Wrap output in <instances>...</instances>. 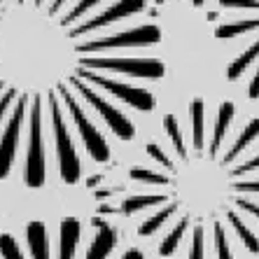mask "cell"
<instances>
[{
  "instance_id": "6da1fadb",
  "label": "cell",
  "mask_w": 259,
  "mask_h": 259,
  "mask_svg": "<svg viewBox=\"0 0 259 259\" xmlns=\"http://www.w3.org/2000/svg\"><path fill=\"white\" fill-rule=\"evenodd\" d=\"M24 180L28 187L45 185V145H42V101L40 96L33 101L30 110V128H28V154H26V173Z\"/></svg>"
},
{
  "instance_id": "7a4b0ae2",
  "label": "cell",
  "mask_w": 259,
  "mask_h": 259,
  "mask_svg": "<svg viewBox=\"0 0 259 259\" xmlns=\"http://www.w3.org/2000/svg\"><path fill=\"white\" fill-rule=\"evenodd\" d=\"M49 103H52V121H54V138H56L61 180L68 182V185H75V182H79V159H77V154H75L72 140H70V136H68L66 124H63L61 105L56 103L54 94H49Z\"/></svg>"
},
{
  "instance_id": "3957f363",
  "label": "cell",
  "mask_w": 259,
  "mask_h": 259,
  "mask_svg": "<svg viewBox=\"0 0 259 259\" xmlns=\"http://www.w3.org/2000/svg\"><path fill=\"white\" fill-rule=\"evenodd\" d=\"M70 84L75 87V89H77L79 94H82V98H84L87 103H91V105H94V108H96L98 112H101V117H103L105 121H108V126L112 128V131H115L117 138H121V140H131L133 136H136V126H133L131 121L126 119V115H121V112L115 108V105H110V103L105 101V98L98 96L96 91H91L89 87H87L79 77H70Z\"/></svg>"
},
{
  "instance_id": "277c9868",
  "label": "cell",
  "mask_w": 259,
  "mask_h": 259,
  "mask_svg": "<svg viewBox=\"0 0 259 259\" xmlns=\"http://www.w3.org/2000/svg\"><path fill=\"white\" fill-rule=\"evenodd\" d=\"M79 77H87L89 82L94 84L108 89L110 94H115L117 98H121L124 103H128L131 108L136 110H143V112H150L154 110V96H152L147 89H138V87H128V84H121V82H115V79H108V77H101V75H94L89 70H82Z\"/></svg>"
},
{
  "instance_id": "5b68a950",
  "label": "cell",
  "mask_w": 259,
  "mask_h": 259,
  "mask_svg": "<svg viewBox=\"0 0 259 259\" xmlns=\"http://www.w3.org/2000/svg\"><path fill=\"white\" fill-rule=\"evenodd\" d=\"M24 112H26V94L19 96L17 108L12 112V119L7 124L3 138H0V180H5L10 170H12V161L17 154V143H19V131L24 124Z\"/></svg>"
},
{
  "instance_id": "8992f818",
  "label": "cell",
  "mask_w": 259,
  "mask_h": 259,
  "mask_svg": "<svg viewBox=\"0 0 259 259\" xmlns=\"http://www.w3.org/2000/svg\"><path fill=\"white\" fill-rule=\"evenodd\" d=\"M82 234V227L75 217H68L61 222V231H59V259H72L75 250H77V241Z\"/></svg>"
},
{
  "instance_id": "52a82bcc",
  "label": "cell",
  "mask_w": 259,
  "mask_h": 259,
  "mask_svg": "<svg viewBox=\"0 0 259 259\" xmlns=\"http://www.w3.org/2000/svg\"><path fill=\"white\" fill-rule=\"evenodd\" d=\"M115 243H117L115 229H112L110 224H98V234H96V238H94V243H91L84 259H105L112 252Z\"/></svg>"
},
{
  "instance_id": "ba28073f",
  "label": "cell",
  "mask_w": 259,
  "mask_h": 259,
  "mask_svg": "<svg viewBox=\"0 0 259 259\" xmlns=\"http://www.w3.org/2000/svg\"><path fill=\"white\" fill-rule=\"evenodd\" d=\"M26 238H28V247H30L33 259H49L47 227L42 222H30L26 227Z\"/></svg>"
},
{
  "instance_id": "9c48e42d",
  "label": "cell",
  "mask_w": 259,
  "mask_h": 259,
  "mask_svg": "<svg viewBox=\"0 0 259 259\" xmlns=\"http://www.w3.org/2000/svg\"><path fill=\"white\" fill-rule=\"evenodd\" d=\"M234 115H236V108H234V103H229V101L222 103V105H220V110H217L215 133H212V145H210V157L212 159L217 157V147H220V143L224 140V133H227V128H229Z\"/></svg>"
},
{
  "instance_id": "30bf717a",
  "label": "cell",
  "mask_w": 259,
  "mask_h": 259,
  "mask_svg": "<svg viewBox=\"0 0 259 259\" xmlns=\"http://www.w3.org/2000/svg\"><path fill=\"white\" fill-rule=\"evenodd\" d=\"M145 5H147V0H119V3H115L110 10L101 12V17H103V21H105V26H110L124 17L138 14L140 10H145Z\"/></svg>"
},
{
  "instance_id": "8fae6325",
  "label": "cell",
  "mask_w": 259,
  "mask_h": 259,
  "mask_svg": "<svg viewBox=\"0 0 259 259\" xmlns=\"http://www.w3.org/2000/svg\"><path fill=\"white\" fill-rule=\"evenodd\" d=\"M257 136H259V119H252L245 128H243V133L238 136V140H236V143L231 145V150L227 152V157H224V163H231V161H234V159L238 157V154H241V152L245 150L247 145L252 143V140L257 138Z\"/></svg>"
},
{
  "instance_id": "7c38bea8",
  "label": "cell",
  "mask_w": 259,
  "mask_h": 259,
  "mask_svg": "<svg viewBox=\"0 0 259 259\" xmlns=\"http://www.w3.org/2000/svg\"><path fill=\"white\" fill-rule=\"evenodd\" d=\"M257 56H259V40L252 45V47H247L245 52H243V54L238 56L236 61H231L229 68H227V77H229L231 82H234V79H238V77L243 75V72H245L247 68H250V63H252V61L257 59Z\"/></svg>"
},
{
  "instance_id": "4fadbf2b",
  "label": "cell",
  "mask_w": 259,
  "mask_h": 259,
  "mask_svg": "<svg viewBox=\"0 0 259 259\" xmlns=\"http://www.w3.org/2000/svg\"><path fill=\"white\" fill-rule=\"evenodd\" d=\"M187 227H189V215L182 217L180 222L173 227V231L163 238V243L159 245V254H161V257H170V254L178 250V245H180V241H182V236H185V231H187Z\"/></svg>"
},
{
  "instance_id": "5bb4252c",
  "label": "cell",
  "mask_w": 259,
  "mask_h": 259,
  "mask_svg": "<svg viewBox=\"0 0 259 259\" xmlns=\"http://www.w3.org/2000/svg\"><path fill=\"white\" fill-rule=\"evenodd\" d=\"M168 201V196H163V194H159V196H133V199H126L124 203H121L119 210L124 212V215H133V212L138 210H145V208H152V205H161Z\"/></svg>"
},
{
  "instance_id": "9a60e30c",
  "label": "cell",
  "mask_w": 259,
  "mask_h": 259,
  "mask_svg": "<svg viewBox=\"0 0 259 259\" xmlns=\"http://www.w3.org/2000/svg\"><path fill=\"white\" fill-rule=\"evenodd\" d=\"M254 28H259V19H243V21H236V24L220 26L215 30V35L220 40H229V37H236V35H245V33H250Z\"/></svg>"
},
{
  "instance_id": "2e32d148",
  "label": "cell",
  "mask_w": 259,
  "mask_h": 259,
  "mask_svg": "<svg viewBox=\"0 0 259 259\" xmlns=\"http://www.w3.org/2000/svg\"><path fill=\"white\" fill-rule=\"evenodd\" d=\"M227 217H229V222H231V227H234V231H236V234H238V236H241L243 245H245L247 250H250V252H254V254H257V252H259V238H257V236H254L252 231L247 229L245 224H243V220H241V217H238V215H236L234 210H229V212H227Z\"/></svg>"
},
{
  "instance_id": "e0dca14e",
  "label": "cell",
  "mask_w": 259,
  "mask_h": 259,
  "mask_svg": "<svg viewBox=\"0 0 259 259\" xmlns=\"http://www.w3.org/2000/svg\"><path fill=\"white\" fill-rule=\"evenodd\" d=\"M192 126H194V147L196 152L203 150V101H192Z\"/></svg>"
},
{
  "instance_id": "ac0fdd59",
  "label": "cell",
  "mask_w": 259,
  "mask_h": 259,
  "mask_svg": "<svg viewBox=\"0 0 259 259\" xmlns=\"http://www.w3.org/2000/svg\"><path fill=\"white\" fill-rule=\"evenodd\" d=\"M175 210H178V205H175V203H170L168 208H163V210H159L157 215L150 217V220H147L145 224H140V227H138V236H152L154 231L159 229V227H161L163 222H166V220H168L170 215H173Z\"/></svg>"
},
{
  "instance_id": "d6986e66",
  "label": "cell",
  "mask_w": 259,
  "mask_h": 259,
  "mask_svg": "<svg viewBox=\"0 0 259 259\" xmlns=\"http://www.w3.org/2000/svg\"><path fill=\"white\" fill-rule=\"evenodd\" d=\"M163 126H166V133L170 136V140H173V145H175V150H178V157H180L182 161H187V150H185V143H182V131H180L178 119H175L173 115H168L166 119H163Z\"/></svg>"
},
{
  "instance_id": "ffe728a7",
  "label": "cell",
  "mask_w": 259,
  "mask_h": 259,
  "mask_svg": "<svg viewBox=\"0 0 259 259\" xmlns=\"http://www.w3.org/2000/svg\"><path fill=\"white\" fill-rule=\"evenodd\" d=\"M131 178L138 182H147V185H168L170 182V178H166V175L154 173V170H150V168H140V166L131 168Z\"/></svg>"
},
{
  "instance_id": "44dd1931",
  "label": "cell",
  "mask_w": 259,
  "mask_h": 259,
  "mask_svg": "<svg viewBox=\"0 0 259 259\" xmlns=\"http://www.w3.org/2000/svg\"><path fill=\"white\" fill-rule=\"evenodd\" d=\"M0 254H3V259H24L21 247L17 245V241L10 234H0Z\"/></svg>"
},
{
  "instance_id": "7402d4cb",
  "label": "cell",
  "mask_w": 259,
  "mask_h": 259,
  "mask_svg": "<svg viewBox=\"0 0 259 259\" xmlns=\"http://www.w3.org/2000/svg\"><path fill=\"white\" fill-rule=\"evenodd\" d=\"M215 250H217V259H234L229 252V243H227V234H224L222 224L215 222Z\"/></svg>"
},
{
  "instance_id": "603a6c76",
  "label": "cell",
  "mask_w": 259,
  "mask_h": 259,
  "mask_svg": "<svg viewBox=\"0 0 259 259\" xmlns=\"http://www.w3.org/2000/svg\"><path fill=\"white\" fill-rule=\"evenodd\" d=\"M189 259H203V227H194V241Z\"/></svg>"
},
{
  "instance_id": "cb8c5ba5",
  "label": "cell",
  "mask_w": 259,
  "mask_h": 259,
  "mask_svg": "<svg viewBox=\"0 0 259 259\" xmlns=\"http://www.w3.org/2000/svg\"><path fill=\"white\" fill-rule=\"evenodd\" d=\"M147 154H150L152 159H157V161L161 163V166H166L168 170H173V161H170V159L166 157V154H163L161 147H159L157 143H150V145H147Z\"/></svg>"
},
{
  "instance_id": "d4e9b609",
  "label": "cell",
  "mask_w": 259,
  "mask_h": 259,
  "mask_svg": "<svg viewBox=\"0 0 259 259\" xmlns=\"http://www.w3.org/2000/svg\"><path fill=\"white\" fill-rule=\"evenodd\" d=\"M98 3H101V0H79L77 5H75V7L70 10V12H68V17H70L72 21H75V19H79L82 14L87 12V10H91V7L98 5Z\"/></svg>"
},
{
  "instance_id": "484cf974",
  "label": "cell",
  "mask_w": 259,
  "mask_h": 259,
  "mask_svg": "<svg viewBox=\"0 0 259 259\" xmlns=\"http://www.w3.org/2000/svg\"><path fill=\"white\" fill-rule=\"evenodd\" d=\"M222 7H241V10H259V0H220Z\"/></svg>"
},
{
  "instance_id": "4316f807",
  "label": "cell",
  "mask_w": 259,
  "mask_h": 259,
  "mask_svg": "<svg viewBox=\"0 0 259 259\" xmlns=\"http://www.w3.org/2000/svg\"><path fill=\"white\" fill-rule=\"evenodd\" d=\"M254 168H259V157H252L250 161L241 163V166H236V168L229 170V173L231 175H241V173H247V170H254Z\"/></svg>"
},
{
  "instance_id": "83f0119b",
  "label": "cell",
  "mask_w": 259,
  "mask_h": 259,
  "mask_svg": "<svg viewBox=\"0 0 259 259\" xmlns=\"http://www.w3.org/2000/svg\"><path fill=\"white\" fill-rule=\"evenodd\" d=\"M12 98H17V89H14V87H12V89H7V91H5V96L0 98V117L5 115V110L10 108Z\"/></svg>"
},
{
  "instance_id": "f1b7e54d",
  "label": "cell",
  "mask_w": 259,
  "mask_h": 259,
  "mask_svg": "<svg viewBox=\"0 0 259 259\" xmlns=\"http://www.w3.org/2000/svg\"><path fill=\"white\" fill-rule=\"evenodd\" d=\"M236 205H238V208H243V210H247L250 215L259 217V205L252 203V201H247V199H236Z\"/></svg>"
},
{
  "instance_id": "f546056e",
  "label": "cell",
  "mask_w": 259,
  "mask_h": 259,
  "mask_svg": "<svg viewBox=\"0 0 259 259\" xmlns=\"http://www.w3.org/2000/svg\"><path fill=\"white\" fill-rule=\"evenodd\" d=\"M236 192H259V180H247V182H236Z\"/></svg>"
},
{
  "instance_id": "4dcf8cb0",
  "label": "cell",
  "mask_w": 259,
  "mask_h": 259,
  "mask_svg": "<svg viewBox=\"0 0 259 259\" xmlns=\"http://www.w3.org/2000/svg\"><path fill=\"white\" fill-rule=\"evenodd\" d=\"M247 96L250 98H259V70L257 75L252 77V82H250V89H247Z\"/></svg>"
},
{
  "instance_id": "1f68e13d",
  "label": "cell",
  "mask_w": 259,
  "mask_h": 259,
  "mask_svg": "<svg viewBox=\"0 0 259 259\" xmlns=\"http://www.w3.org/2000/svg\"><path fill=\"white\" fill-rule=\"evenodd\" d=\"M121 259H145V257H143V252H140V250H128V252L124 254Z\"/></svg>"
},
{
  "instance_id": "d6a6232c",
  "label": "cell",
  "mask_w": 259,
  "mask_h": 259,
  "mask_svg": "<svg viewBox=\"0 0 259 259\" xmlns=\"http://www.w3.org/2000/svg\"><path fill=\"white\" fill-rule=\"evenodd\" d=\"M192 3H194V5H196V7H201V5H203V3H205V0H192Z\"/></svg>"
},
{
  "instance_id": "836d02e7",
  "label": "cell",
  "mask_w": 259,
  "mask_h": 259,
  "mask_svg": "<svg viewBox=\"0 0 259 259\" xmlns=\"http://www.w3.org/2000/svg\"><path fill=\"white\" fill-rule=\"evenodd\" d=\"M154 3H159V5H161V3H163V0H154Z\"/></svg>"
},
{
  "instance_id": "e575fe53",
  "label": "cell",
  "mask_w": 259,
  "mask_h": 259,
  "mask_svg": "<svg viewBox=\"0 0 259 259\" xmlns=\"http://www.w3.org/2000/svg\"><path fill=\"white\" fill-rule=\"evenodd\" d=\"M17 3H24V0H17Z\"/></svg>"
}]
</instances>
